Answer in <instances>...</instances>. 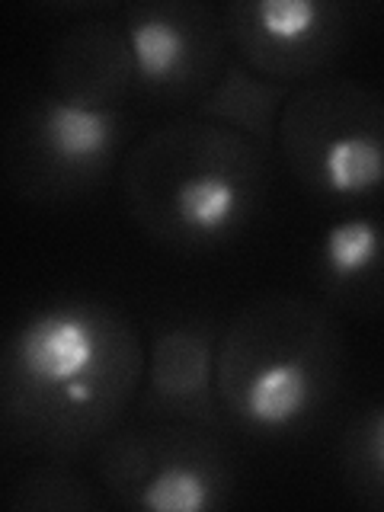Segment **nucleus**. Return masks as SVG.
Here are the masks:
<instances>
[{
    "instance_id": "9d476101",
    "label": "nucleus",
    "mask_w": 384,
    "mask_h": 512,
    "mask_svg": "<svg viewBox=\"0 0 384 512\" xmlns=\"http://www.w3.org/2000/svg\"><path fill=\"white\" fill-rule=\"evenodd\" d=\"M314 279L330 311L384 314V215L359 208L336 215L317 237Z\"/></svg>"
},
{
    "instance_id": "1a4fd4ad",
    "label": "nucleus",
    "mask_w": 384,
    "mask_h": 512,
    "mask_svg": "<svg viewBox=\"0 0 384 512\" xmlns=\"http://www.w3.org/2000/svg\"><path fill=\"white\" fill-rule=\"evenodd\" d=\"M215 317L192 314L160 324L144 349L138 416L144 423H189L221 432L228 426L218 400Z\"/></svg>"
},
{
    "instance_id": "39448f33",
    "label": "nucleus",
    "mask_w": 384,
    "mask_h": 512,
    "mask_svg": "<svg viewBox=\"0 0 384 512\" xmlns=\"http://www.w3.org/2000/svg\"><path fill=\"white\" fill-rule=\"evenodd\" d=\"M128 141L125 109L87 106L45 90L7 128V183L23 202L68 205L109 183Z\"/></svg>"
},
{
    "instance_id": "f8f14e48",
    "label": "nucleus",
    "mask_w": 384,
    "mask_h": 512,
    "mask_svg": "<svg viewBox=\"0 0 384 512\" xmlns=\"http://www.w3.org/2000/svg\"><path fill=\"white\" fill-rule=\"evenodd\" d=\"M288 96H292V87L266 80L234 58L202 100L192 106V116L231 128V132L260 144L263 151H272L279 141V122Z\"/></svg>"
},
{
    "instance_id": "6e6552de",
    "label": "nucleus",
    "mask_w": 384,
    "mask_h": 512,
    "mask_svg": "<svg viewBox=\"0 0 384 512\" xmlns=\"http://www.w3.org/2000/svg\"><path fill=\"white\" fill-rule=\"evenodd\" d=\"M221 13L237 58L292 90L324 77L352 32L343 0H231Z\"/></svg>"
},
{
    "instance_id": "f257e3e1",
    "label": "nucleus",
    "mask_w": 384,
    "mask_h": 512,
    "mask_svg": "<svg viewBox=\"0 0 384 512\" xmlns=\"http://www.w3.org/2000/svg\"><path fill=\"white\" fill-rule=\"evenodd\" d=\"M144 340L122 308L58 295L26 311L0 349L7 445L71 461L100 448L138 400Z\"/></svg>"
},
{
    "instance_id": "7ed1b4c3",
    "label": "nucleus",
    "mask_w": 384,
    "mask_h": 512,
    "mask_svg": "<svg viewBox=\"0 0 384 512\" xmlns=\"http://www.w3.org/2000/svg\"><path fill=\"white\" fill-rule=\"evenodd\" d=\"M343 368V330L327 304L288 292L256 295L221 327L224 420L260 442L304 436L340 394Z\"/></svg>"
},
{
    "instance_id": "20e7f679",
    "label": "nucleus",
    "mask_w": 384,
    "mask_h": 512,
    "mask_svg": "<svg viewBox=\"0 0 384 512\" xmlns=\"http://www.w3.org/2000/svg\"><path fill=\"white\" fill-rule=\"evenodd\" d=\"M276 148L317 202H375L384 196V96L352 77L301 84L282 109Z\"/></svg>"
},
{
    "instance_id": "f03ea898",
    "label": "nucleus",
    "mask_w": 384,
    "mask_h": 512,
    "mask_svg": "<svg viewBox=\"0 0 384 512\" xmlns=\"http://www.w3.org/2000/svg\"><path fill=\"white\" fill-rule=\"evenodd\" d=\"M266 154L250 138L196 116L167 122L125 154V212L170 253H218L263 212Z\"/></svg>"
},
{
    "instance_id": "9b49d317",
    "label": "nucleus",
    "mask_w": 384,
    "mask_h": 512,
    "mask_svg": "<svg viewBox=\"0 0 384 512\" xmlns=\"http://www.w3.org/2000/svg\"><path fill=\"white\" fill-rule=\"evenodd\" d=\"M48 84L64 100L125 109L135 93V61L122 23L84 20L61 32L48 58Z\"/></svg>"
},
{
    "instance_id": "4468645a",
    "label": "nucleus",
    "mask_w": 384,
    "mask_h": 512,
    "mask_svg": "<svg viewBox=\"0 0 384 512\" xmlns=\"http://www.w3.org/2000/svg\"><path fill=\"white\" fill-rule=\"evenodd\" d=\"M340 480L365 509L384 512V400L362 407L340 436Z\"/></svg>"
},
{
    "instance_id": "0eeeda50",
    "label": "nucleus",
    "mask_w": 384,
    "mask_h": 512,
    "mask_svg": "<svg viewBox=\"0 0 384 512\" xmlns=\"http://www.w3.org/2000/svg\"><path fill=\"white\" fill-rule=\"evenodd\" d=\"M122 29L135 61V93L160 106H196L228 68L231 36L221 7L202 0H141Z\"/></svg>"
},
{
    "instance_id": "ddd939ff",
    "label": "nucleus",
    "mask_w": 384,
    "mask_h": 512,
    "mask_svg": "<svg viewBox=\"0 0 384 512\" xmlns=\"http://www.w3.org/2000/svg\"><path fill=\"white\" fill-rule=\"evenodd\" d=\"M103 496L68 461L45 458L42 464L16 474L4 490L10 512H96Z\"/></svg>"
},
{
    "instance_id": "423d86ee",
    "label": "nucleus",
    "mask_w": 384,
    "mask_h": 512,
    "mask_svg": "<svg viewBox=\"0 0 384 512\" xmlns=\"http://www.w3.org/2000/svg\"><path fill=\"white\" fill-rule=\"evenodd\" d=\"M96 480L119 509L138 512H215L237 490L218 432L189 423L116 429L96 455Z\"/></svg>"
}]
</instances>
